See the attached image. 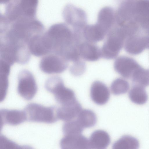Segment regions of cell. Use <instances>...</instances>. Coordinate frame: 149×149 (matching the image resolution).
Here are the masks:
<instances>
[{
  "mask_svg": "<svg viewBox=\"0 0 149 149\" xmlns=\"http://www.w3.org/2000/svg\"><path fill=\"white\" fill-rule=\"evenodd\" d=\"M43 35L49 54L60 56L67 60L78 47L75 43L72 30L65 24L52 25Z\"/></svg>",
  "mask_w": 149,
  "mask_h": 149,
  "instance_id": "1",
  "label": "cell"
},
{
  "mask_svg": "<svg viewBox=\"0 0 149 149\" xmlns=\"http://www.w3.org/2000/svg\"><path fill=\"white\" fill-rule=\"evenodd\" d=\"M38 3V0H9L1 15L9 21L35 18Z\"/></svg>",
  "mask_w": 149,
  "mask_h": 149,
  "instance_id": "2",
  "label": "cell"
},
{
  "mask_svg": "<svg viewBox=\"0 0 149 149\" xmlns=\"http://www.w3.org/2000/svg\"><path fill=\"white\" fill-rule=\"evenodd\" d=\"M126 38L123 29L113 26L107 33L100 49L101 57L107 59L116 58L124 46Z\"/></svg>",
  "mask_w": 149,
  "mask_h": 149,
  "instance_id": "3",
  "label": "cell"
},
{
  "mask_svg": "<svg viewBox=\"0 0 149 149\" xmlns=\"http://www.w3.org/2000/svg\"><path fill=\"white\" fill-rule=\"evenodd\" d=\"M57 108L54 106L46 107L36 103L28 104L24 109L27 120L32 122L51 124L58 119L56 115Z\"/></svg>",
  "mask_w": 149,
  "mask_h": 149,
  "instance_id": "4",
  "label": "cell"
},
{
  "mask_svg": "<svg viewBox=\"0 0 149 149\" xmlns=\"http://www.w3.org/2000/svg\"><path fill=\"white\" fill-rule=\"evenodd\" d=\"M45 87L47 91L53 94L56 102L61 105L76 100L74 91L65 86L60 77L55 76L48 78L45 82Z\"/></svg>",
  "mask_w": 149,
  "mask_h": 149,
  "instance_id": "5",
  "label": "cell"
},
{
  "mask_svg": "<svg viewBox=\"0 0 149 149\" xmlns=\"http://www.w3.org/2000/svg\"><path fill=\"white\" fill-rule=\"evenodd\" d=\"M18 94L25 100L32 99L37 92L38 87L32 73L26 69L21 70L18 74Z\"/></svg>",
  "mask_w": 149,
  "mask_h": 149,
  "instance_id": "6",
  "label": "cell"
},
{
  "mask_svg": "<svg viewBox=\"0 0 149 149\" xmlns=\"http://www.w3.org/2000/svg\"><path fill=\"white\" fill-rule=\"evenodd\" d=\"M68 66V61L63 57L53 53L43 56L41 59L39 65L40 70L48 74L61 73L66 70Z\"/></svg>",
  "mask_w": 149,
  "mask_h": 149,
  "instance_id": "7",
  "label": "cell"
},
{
  "mask_svg": "<svg viewBox=\"0 0 149 149\" xmlns=\"http://www.w3.org/2000/svg\"><path fill=\"white\" fill-rule=\"evenodd\" d=\"M63 17L66 23L71 26L73 29H83L86 25V17L82 10L68 5L65 8Z\"/></svg>",
  "mask_w": 149,
  "mask_h": 149,
  "instance_id": "8",
  "label": "cell"
},
{
  "mask_svg": "<svg viewBox=\"0 0 149 149\" xmlns=\"http://www.w3.org/2000/svg\"><path fill=\"white\" fill-rule=\"evenodd\" d=\"M113 66L117 73L127 79H131L135 71L141 66L133 58L125 56L117 58Z\"/></svg>",
  "mask_w": 149,
  "mask_h": 149,
  "instance_id": "9",
  "label": "cell"
},
{
  "mask_svg": "<svg viewBox=\"0 0 149 149\" xmlns=\"http://www.w3.org/2000/svg\"><path fill=\"white\" fill-rule=\"evenodd\" d=\"M149 40L147 35L136 34L127 37L124 46L127 53L136 55L141 53L146 49H148Z\"/></svg>",
  "mask_w": 149,
  "mask_h": 149,
  "instance_id": "10",
  "label": "cell"
},
{
  "mask_svg": "<svg viewBox=\"0 0 149 149\" xmlns=\"http://www.w3.org/2000/svg\"><path fill=\"white\" fill-rule=\"evenodd\" d=\"M90 96L95 103L99 105H103L109 100L110 92L109 88L104 83L96 81L91 85Z\"/></svg>",
  "mask_w": 149,
  "mask_h": 149,
  "instance_id": "11",
  "label": "cell"
},
{
  "mask_svg": "<svg viewBox=\"0 0 149 149\" xmlns=\"http://www.w3.org/2000/svg\"><path fill=\"white\" fill-rule=\"evenodd\" d=\"M0 116L1 127L5 124L17 125L27 120L24 110L3 109L0 110Z\"/></svg>",
  "mask_w": 149,
  "mask_h": 149,
  "instance_id": "12",
  "label": "cell"
},
{
  "mask_svg": "<svg viewBox=\"0 0 149 149\" xmlns=\"http://www.w3.org/2000/svg\"><path fill=\"white\" fill-rule=\"evenodd\" d=\"M82 110L81 105L76 100L57 108L56 115L58 119L67 122L73 120L77 117Z\"/></svg>",
  "mask_w": 149,
  "mask_h": 149,
  "instance_id": "13",
  "label": "cell"
},
{
  "mask_svg": "<svg viewBox=\"0 0 149 149\" xmlns=\"http://www.w3.org/2000/svg\"><path fill=\"white\" fill-rule=\"evenodd\" d=\"M60 146L62 149H90L89 139L82 134L64 136L60 141Z\"/></svg>",
  "mask_w": 149,
  "mask_h": 149,
  "instance_id": "14",
  "label": "cell"
},
{
  "mask_svg": "<svg viewBox=\"0 0 149 149\" xmlns=\"http://www.w3.org/2000/svg\"><path fill=\"white\" fill-rule=\"evenodd\" d=\"M78 49L81 58L85 61H95L101 57L100 49L94 43L84 41L79 45Z\"/></svg>",
  "mask_w": 149,
  "mask_h": 149,
  "instance_id": "15",
  "label": "cell"
},
{
  "mask_svg": "<svg viewBox=\"0 0 149 149\" xmlns=\"http://www.w3.org/2000/svg\"><path fill=\"white\" fill-rule=\"evenodd\" d=\"M89 141L90 149H105L110 144L111 139L106 132L97 130L92 133Z\"/></svg>",
  "mask_w": 149,
  "mask_h": 149,
  "instance_id": "16",
  "label": "cell"
},
{
  "mask_svg": "<svg viewBox=\"0 0 149 149\" xmlns=\"http://www.w3.org/2000/svg\"><path fill=\"white\" fill-rule=\"evenodd\" d=\"M83 34L85 41L95 43L103 40L107 32L97 23L94 25H86Z\"/></svg>",
  "mask_w": 149,
  "mask_h": 149,
  "instance_id": "17",
  "label": "cell"
},
{
  "mask_svg": "<svg viewBox=\"0 0 149 149\" xmlns=\"http://www.w3.org/2000/svg\"><path fill=\"white\" fill-rule=\"evenodd\" d=\"M113 12L111 8L106 7L102 9L98 14L97 23L107 33L113 26Z\"/></svg>",
  "mask_w": 149,
  "mask_h": 149,
  "instance_id": "18",
  "label": "cell"
},
{
  "mask_svg": "<svg viewBox=\"0 0 149 149\" xmlns=\"http://www.w3.org/2000/svg\"><path fill=\"white\" fill-rule=\"evenodd\" d=\"M128 95L131 101L136 104H143L148 100V95L145 87L138 85L133 84Z\"/></svg>",
  "mask_w": 149,
  "mask_h": 149,
  "instance_id": "19",
  "label": "cell"
},
{
  "mask_svg": "<svg viewBox=\"0 0 149 149\" xmlns=\"http://www.w3.org/2000/svg\"><path fill=\"white\" fill-rule=\"evenodd\" d=\"M77 120L84 129L95 126L97 122V117L93 111L84 109L80 111L77 117Z\"/></svg>",
  "mask_w": 149,
  "mask_h": 149,
  "instance_id": "20",
  "label": "cell"
},
{
  "mask_svg": "<svg viewBox=\"0 0 149 149\" xmlns=\"http://www.w3.org/2000/svg\"><path fill=\"white\" fill-rule=\"evenodd\" d=\"M139 142L136 138L130 135H125L122 136L113 144L112 148L138 149L139 147Z\"/></svg>",
  "mask_w": 149,
  "mask_h": 149,
  "instance_id": "21",
  "label": "cell"
},
{
  "mask_svg": "<svg viewBox=\"0 0 149 149\" xmlns=\"http://www.w3.org/2000/svg\"><path fill=\"white\" fill-rule=\"evenodd\" d=\"M11 66L4 62H0L1 101H3L6 95L8 85L9 76Z\"/></svg>",
  "mask_w": 149,
  "mask_h": 149,
  "instance_id": "22",
  "label": "cell"
},
{
  "mask_svg": "<svg viewBox=\"0 0 149 149\" xmlns=\"http://www.w3.org/2000/svg\"><path fill=\"white\" fill-rule=\"evenodd\" d=\"M131 79L133 84L145 87L149 86V68L145 69L141 66L134 72Z\"/></svg>",
  "mask_w": 149,
  "mask_h": 149,
  "instance_id": "23",
  "label": "cell"
},
{
  "mask_svg": "<svg viewBox=\"0 0 149 149\" xmlns=\"http://www.w3.org/2000/svg\"><path fill=\"white\" fill-rule=\"evenodd\" d=\"M84 129L77 120L65 122L62 127L63 132L64 136L81 134Z\"/></svg>",
  "mask_w": 149,
  "mask_h": 149,
  "instance_id": "24",
  "label": "cell"
},
{
  "mask_svg": "<svg viewBox=\"0 0 149 149\" xmlns=\"http://www.w3.org/2000/svg\"><path fill=\"white\" fill-rule=\"evenodd\" d=\"M129 88V84L127 81L121 78L115 79L111 83L110 89L112 93L118 95L127 92Z\"/></svg>",
  "mask_w": 149,
  "mask_h": 149,
  "instance_id": "25",
  "label": "cell"
},
{
  "mask_svg": "<svg viewBox=\"0 0 149 149\" xmlns=\"http://www.w3.org/2000/svg\"><path fill=\"white\" fill-rule=\"evenodd\" d=\"M70 68V71L73 75L78 76L82 74L86 69L85 63L81 59L73 62Z\"/></svg>",
  "mask_w": 149,
  "mask_h": 149,
  "instance_id": "26",
  "label": "cell"
},
{
  "mask_svg": "<svg viewBox=\"0 0 149 149\" xmlns=\"http://www.w3.org/2000/svg\"><path fill=\"white\" fill-rule=\"evenodd\" d=\"M0 147L2 148H8V147H13L14 148H18L19 146L12 141L8 139L3 135H1L0 136Z\"/></svg>",
  "mask_w": 149,
  "mask_h": 149,
  "instance_id": "27",
  "label": "cell"
}]
</instances>
